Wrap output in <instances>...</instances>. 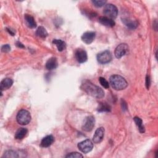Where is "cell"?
Segmentation results:
<instances>
[{
  "mask_svg": "<svg viewBox=\"0 0 158 158\" xmlns=\"http://www.w3.org/2000/svg\"><path fill=\"white\" fill-rule=\"evenodd\" d=\"M98 111L99 112H110V107L107 103L101 102L98 107Z\"/></svg>",
  "mask_w": 158,
  "mask_h": 158,
  "instance_id": "cell-22",
  "label": "cell"
},
{
  "mask_svg": "<svg viewBox=\"0 0 158 158\" xmlns=\"http://www.w3.org/2000/svg\"><path fill=\"white\" fill-rule=\"evenodd\" d=\"M16 46L19 48H24V46L23 45V44L22 43H20V41H17L16 43H15Z\"/></svg>",
  "mask_w": 158,
  "mask_h": 158,
  "instance_id": "cell-30",
  "label": "cell"
},
{
  "mask_svg": "<svg viewBox=\"0 0 158 158\" xmlns=\"http://www.w3.org/2000/svg\"><path fill=\"white\" fill-rule=\"evenodd\" d=\"M31 115L30 113L25 109H22L19 110L17 114L16 119L17 122L22 125H27L31 121Z\"/></svg>",
  "mask_w": 158,
  "mask_h": 158,
  "instance_id": "cell-3",
  "label": "cell"
},
{
  "mask_svg": "<svg viewBox=\"0 0 158 158\" xmlns=\"http://www.w3.org/2000/svg\"><path fill=\"white\" fill-rule=\"evenodd\" d=\"M13 84V80L9 78H4L0 83V89L2 91L6 90L10 88Z\"/></svg>",
  "mask_w": 158,
  "mask_h": 158,
  "instance_id": "cell-14",
  "label": "cell"
},
{
  "mask_svg": "<svg viewBox=\"0 0 158 158\" xmlns=\"http://www.w3.org/2000/svg\"><path fill=\"white\" fill-rule=\"evenodd\" d=\"M10 46L8 44H4L1 47V51L3 52H8L9 51H10Z\"/></svg>",
  "mask_w": 158,
  "mask_h": 158,
  "instance_id": "cell-27",
  "label": "cell"
},
{
  "mask_svg": "<svg viewBox=\"0 0 158 158\" xmlns=\"http://www.w3.org/2000/svg\"><path fill=\"white\" fill-rule=\"evenodd\" d=\"M28 130L25 128H20L16 131L15 135V138L16 139H22L27 135Z\"/></svg>",
  "mask_w": 158,
  "mask_h": 158,
  "instance_id": "cell-17",
  "label": "cell"
},
{
  "mask_svg": "<svg viewBox=\"0 0 158 158\" xmlns=\"http://www.w3.org/2000/svg\"><path fill=\"white\" fill-rule=\"evenodd\" d=\"M133 120H134V121H135V122L136 126L138 127L139 132L141 133H144V131H145V128H144V125H143L142 120H141L139 117H135L133 118Z\"/></svg>",
  "mask_w": 158,
  "mask_h": 158,
  "instance_id": "cell-20",
  "label": "cell"
},
{
  "mask_svg": "<svg viewBox=\"0 0 158 158\" xmlns=\"http://www.w3.org/2000/svg\"><path fill=\"white\" fill-rule=\"evenodd\" d=\"M19 155L18 153H17V152L12 151V150H8L7 151H6L4 154V155L2 156V157H18Z\"/></svg>",
  "mask_w": 158,
  "mask_h": 158,
  "instance_id": "cell-23",
  "label": "cell"
},
{
  "mask_svg": "<svg viewBox=\"0 0 158 158\" xmlns=\"http://www.w3.org/2000/svg\"><path fill=\"white\" fill-rule=\"evenodd\" d=\"M99 83H101V85L105 88H109V82L104 78V77H99Z\"/></svg>",
  "mask_w": 158,
  "mask_h": 158,
  "instance_id": "cell-25",
  "label": "cell"
},
{
  "mask_svg": "<svg viewBox=\"0 0 158 158\" xmlns=\"http://www.w3.org/2000/svg\"><path fill=\"white\" fill-rule=\"evenodd\" d=\"M103 12L106 15V17L113 19L117 17L118 14V9L114 4L109 3L105 4Z\"/></svg>",
  "mask_w": 158,
  "mask_h": 158,
  "instance_id": "cell-4",
  "label": "cell"
},
{
  "mask_svg": "<svg viewBox=\"0 0 158 158\" xmlns=\"http://www.w3.org/2000/svg\"><path fill=\"white\" fill-rule=\"evenodd\" d=\"M81 88L88 95L96 98H102L104 96V92L102 88L88 80H85L82 83Z\"/></svg>",
  "mask_w": 158,
  "mask_h": 158,
  "instance_id": "cell-1",
  "label": "cell"
},
{
  "mask_svg": "<svg viewBox=\"0 0 158 158\" xmlns=\"http://www.w3.org/2000/svg\"><path fill=\"white\" fill-rule=\"evenodd\" d=\"M122 109L123 110H127V103L125 102V101L124 100H122Z\"/></svg>",
  "mask_w": 158,
  "mask_h": 158,
  "instance_id": "cell-29",
  "label": "cell"
},
{
  "mask_svg": "<svg viewBox=\"0 0 158 158\" xmlns=\"http://www.w3.org/2000/svg\"><path fill=\"white\" fill-rule=\"evenodd\" d=\"M104 131L105 130L103 127H99L96 130L93 138V141L94 143L98 144L102 141L104 136Z\"/></svg>",
  "mask_w": 158,
  "mask_h": 158,
  "instance_id": "cell-10",
  "label": "cell"
},
{
  "mask_svg": "<svg viewBox=\"0 0 158 158\" xmlns=\"http://www.w3.org/2000/svg\"><path fill=\"white\" fill-rule=\"evenodd\" d=\"M107 1H103V0H94L92 1V3L94 4V6L97 7H101L103 6H105V4H106Z\"/></svg>",
  "mask_w": 158,
  "mask_h": 158,
  "instance_id": "cell-24",
  "label": "cell"
},
{
  "mask_svg": "<svg viewBox=\"0 0 158 158\" xmlns=\"http://www.w3.org/2000/svg\"><path fill=\"white\" fill-rule=\"evenodd\" d=\"M123 22L131 29H135L138 26V22L136 20H133L130 19H123Z\"/></svg>",
  "mask_w": 158,
  "mask_h": 158,
  "instance_id": "cell-19",
  "label": "cell"
},
{
  "mask_svg": "<svg viewBox=\"0 0 158 158\" xmlns=\"http://www.w3.org/2000/svg\"><path fill=\"white\" fill-rule=\"evenodd\" d=\"M58 63L56 57H51L49 59L46 63V68L48 70H53L57 67Z\"/></svg>",
  "mask_w": 158,
  "mask_h": 158,
  "instance_id": "cell-15",
  "label": "cell"
},
{
  "mask_svg": "<svg viewBox=\"0 0 158 158\" xmlns=\"http://www.w3.org/2000/svg\"><path fill=\"white\" fill-rule=\"evenodd\" d=\"M75 56L79 63H83L88 59L86 52L82 49H77L75 52Z\"/></svg>",
  "mask_w": 158,
  "mask_h": 158,
  "instance_id": "cell-9",
  "label": "cell"
},
{
  "mask_svg": "<svg viewBox=\"0 0 158 158\" xmlns=\"http://www.w3.org/2000/svg\"><path fill=\"white\" fill-rule=\"evenodd\" d=\"M150 85H151L150 77L149 75H146V86L148 89L149 88Z\"/></svg>",
  "mask_w": 158,
  "mask_h": 158,
  "instance_id": "cell-28",
  "label": "cell"
},
{
  "mask_svg": "<svg viewBox=\"0 0 158 158\" xmlns=\"http://www.w3.org/2000/svg\"><path fill=\"white\" fill-rule=\"evenodd\" d=\"M52 43L57 46L59 51H62L65 48V46H66L65 43L61 40L54 39L52 41Z\"/></svg>",
  "mask_w": 158,
  "mask_h": 158,
  "instance_id": "cell-18",
  "label": "cell"
},
{
  "mask_svg": "<svg viewBox=\"0 0 158 158\" xmlns=\"http://www.w3.org/2000/svg\"><path fill=\"white\" fill-rule=\"evenodd\" d=\"M98 20L101 24L106 27H113L115 25V22L114 21V20L106 16H102L99 17Z\"/></svg>",
  "mask_w": 158,
  "mask_h": 158,
  "instance_id": "cell-12",
  "label": "cell"
},
{
  "mask_svg": "<svg viewBox=\"0 0 158 158\" xmlns=\"http://www.w3.org/2000/svg\"><path fill=\"white\" fill-rule=\"evenodd\" d=\"M78 149L83 153L90 152L93 148V143L90 139H85L78 144Z\"/></svg>",
  "mask_w": 158,
  "mask_h": 158,
  "instance_id": "cell-7",
  "label": "cell"
},
{
  "mask_svg": "<svg viewBox=\"0 0 158 158\" xmlns=\"http://www.w3.org/2000/svg\"><path fill=\"white\" fill-rule=\"evenodd\" d=\"M96 36V33L94 31H86L81 36L82 41L86 44L91 43Z\"/></svg>",
  "mask_w": 158,
  "mask_h": 158,
  "instance_id": "cell-11",
  "label": "cell"
},
{
  "mask_svg": "<svg viewBox=\"0 0 158 158\" xmlns=\"http://www.w3.org/2000/svg\"><path fill=\"white\" fill-rule=\"evenodd\" d=\"M54 141V138L52 135H48L44 137L40 143V146L43 148H48L50 146Z\"/></svg>",
  "mask_w": 158,
  "mask_h": 158,
  "instance_id": "cell-13",
  "label": "cell"
},
{
  "mask_svg": "<svg viewBox=\"0 0 158 158\" xmlns=\"http://www.w3.org/2000/svg\"><path fill=\"white\" fill-rule=\"evenodd\" d=\"M109 82L112 87L115 90H122L128 86L126 80L120 75H113L110 77Z\"/></svg>",
  "mask_w": 158,
  "mask_h": 158,
  "instance_id": "cell-2",
  "label": "cell"
},
{
  "mask_svg": "<svg viewBox=\"0 0 158 158\" xmlns=\"http://www.w3.org/2000/svg\"><path fill=\"white\" fill-rule=\"evenodd\" d=\"M6 30H7V31L10 34H11L12 36H13V35H14V31H12L10 29H9V28H6Z\"/></svg>",
  "mask_w": 158,
  "mask_h": 158,
  "instance_id": "cell-31",
  "label": "cell"
},
{
  "mask_svg": "<svg viewBox=\"0 0 158 158\" xmlns=\"http://www.w3.org/2000/svg\"><path fill=\"white\" fill-rule=\"evenodd\" d=\"M36 35L42 38H45L46 36H48V33L47 32V31L46 30V29L43 27H39L38 28V29L36 31Z\"/></svg>",
  "mask_w": 158,
  "mask_h": 158,
  "instance_id": "cell-21",
  "label": "cell"
},
{
  "mask_svg": "<svg viewBox=\"0 0 158 158\" xmlns=\"http://www.w3.org/2000/svg\"><path fill=\"white\" fill-rule=\"evenodd\" d=\"M65 157H72V158H79V157H83V156L77 152H70V154H67Z\"/></svg>",
  "mask_w": 158,
  "mask_h": 158,
  "instance_id": "cell-26",
  "label": "cell"
},
{
  "mask_svg": "<svg viewBox=\"0 0 158 158\" xmlns=\"http://www.w3.org/2000/svg\"><path fill=\"white\" fill-rule=\"evenodd\" d=\"M95 124L94 117L92 115H89L86 117L83 125L82 126V129L85 131H90L93 130Z\"/></svg>",
  "mask_w": 158,
  "mask_h": 158,
  "instance_id": "cell-8",
  "label": "cell"
},
{
  "mask_svg": "<svg viewBox=\"0 0 158 158\" xmlns=\"http://www.w3.org/2000/svg\"><path fill=\"white\" fill-rule=\"evenodd\" d=\"M128 49L129 48L126 43L120 44L117 46V48L115 49V56L116 57V58L120 59L127 54V52H128Z\"/></svg>",
  "mask_w": 158,
  "mask_h": 158,
  "instance_id": "cell-6",
  "label": "cell"
},
{
  "mask_svg": "<svg viewBox=\"0 0 158 158\" xmlns=\"http://www.w3.org/2000/svg\"><path fill=\"white\" fill-rule=\"evenodd\" d=\"M24 19H25L27 25L29 28H34L36 27V23L35 21L34 18L31 15H30L29 14H25L24 15Z\"/></svg>",
  "mask_w": 158,
  "mask_h": 158,
  "instance_id": "cell-16",
  "label": "cell"
},
{
  "mask_svg": "<svg viewBox=\"0 0 158 158\" xmlns=\"http://www.w3.org/2000/svg\"><path fill=\"white\" fill-rule=\"evenodd\" d=\"M112 60V54L109 51H104L97 55V60L99 64H105Z\"/></svg>",
  "mask_w": 158,
  "mask_h": 158,
  "instance_id": "cell-5",
  "label": "cell"
}]
</instances>
